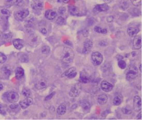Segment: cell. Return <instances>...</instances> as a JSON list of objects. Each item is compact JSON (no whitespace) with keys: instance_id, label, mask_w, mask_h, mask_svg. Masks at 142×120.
<instances>
[{"instance_id":"49","label":"cell","mask_w":142,"mask_h":120,"mask_svg":"<svg viewBox=\"0 0 142 120\" xmlns=\"http://www.w3.org/2000/svg\"><path fill=\"white\" fill-rule=\"evenodd\" d=\"M3 89V86L1 84H0V91H1Z\"/></svg>"},{"instance_id":"7","label":"cell","mask_w":142,"mask_h":120,"mask_svg":"<svg viewBox=\"0 0 142 120\" xmlns=\"http://www.w3.org/2000/svg\"><path fill=\"white\" fill-rule=\"evenodd\" d=\"M31 7L35 12L41 11L43 7V3L41 0H34L31 3Z\"/></svg>"},{"instance_id":"4","label":"cell","mask_w":142,"mask_h":120,"mask_svg":"<svg viewBox=\"0 0 142 120\" xmlns=\"http://www.w3.org/2000/svg\"><path fill=\"white\" fill-rule=\"evenodd\" d=\"M82 90V86L80 83H77L72 86L69 91V95L72 97H77L80 95Z\"/></svg>"},{"instance_id":"40","label":"cell","mask_w":142,"mask_h":120,"mask_svg":"<svg viewBox=\"0 0 142 120\" xmlns=\"http://www.w3.org/2000/svg\"><path fill=\"white\" fill-rule=\"evenodd\" d=\"M0 114H1L2 115L6 114L5 110H4V107L2 105H0Z\"/></svg>"},{"instance_id":"32","label":"cell","mask_w":142,"mask_h":120,"mask_svg":"<svg viewBox=\"0 0 142 120\" xmlns=\"http://www.w3.org/2000/svg\"><path fill=\"white\" fill-rule=\"evenodd\" d=\"M7 60V57L3 54L0 52V63L5 62Z\"/></svg>"},{"instance_id":"9","label":"cell","mask_w":142,"mask_h":120,"mask_svg":"<svg viewBox=\"0 0 142 120\" xmlns=\"http://www.w3.org/2000/svg\"><path fill=\"white\" fill-rule=\"evenodd\" d=\"M93 47V42L90 39H87L84 43L83 49V53L84 54H89L92 50Z\"/></svg>"},{"instance_id":"35","label":"cell","mask_w":142,"mask_h":120,"mask_svg":"<svg viewBox=\"0 0 142 120\" xmlns=\"http://www.w3.org/2000/svg\"><path fill=\"white\" fill-rule=\"evenodd\" d=\"M14 0H5V4L7 7H10L13 5Z\"/></svg>"},{"instance_id":"8","label":"cell","mask_w":142,"mask_h":120,"mask_svg":"<svg viewBox=\"0 0 142 120\" xmlns=\"http://www.w3.org/2000/svg\"><path fill=\"white\" fill-rule=\"evenodd\" d=\"M7 99L11 103L16 102L19 99V95L15 91H10L7 94Z\"/></svg>"},{"instance_id":"21","label":"cell","mask_w":142,"mask_h":120,"mask_svg":"<svg viewBox=\"0 0 142 120\" xmlns=\"http://www.w3.org/2000/svg\"><path fill=\"white\" fill-rule=\"evenodd\" d=\"M81 106L84 111H88L91 107V104L87 100H83L81 102Z\"/></svg>"},{"instance_id":"43","label":"cell","mask_w":142,"mask_h":120,"mask_svg":"<svg viewBox=\"0 0 142 120\" xmlns=\"http://www.w3.org/2000/svg\"><path fill=\"white\" fill-rule=\"evenodd\" d=\"M41 32L43 35H46L47 33V31L45 28H43V29L41 30Z\"/></svg>"},{"instance_id":"48","label":"cell","mask_w":142,"mask_h":120,"mask_svg":"<svg viewBox=\"0 0 142 120\" xmlns=\"http://www.w3.org/2000/svg\"><path fill=\"white\" fill-rule=\"evenodd\" d=\"M62 1H63V2H64L65 3H67L70 1V0H62Z\"/></svg>"},{"instance_id":"25","label":"cell","mask_w":142,"mask_h":120,"mask_svg":"<svg viewBox=\"0 0 142 120\" xmlns=\"http://www.w3.org/2000/svg\"><path fill=\"white\" fill-rule=\"evenodd\" d=\"M122 112L124 114L129 115V114H131L132 113L133 109H132V107L131 106H125L122 108Z\"/></svg>"},{"instance_id":"11","label":"cell","mask_w":142,"mask_h":120,"mask_svg":"<svg viewBox=\"0 0 142 120\" xmlns=\"http://www.w3.org/2000/svg\"><path fill=\"white\" fill-rule=\"evenodd\" d=\"M133 45L134 49L139 50L141 47V36H136L133 41Z\"/></svg>"},{"instance_id":"26","label":"cell","mask_w":142,"mask_h":120,"mask_svg":"<svg viewBox=\"0 0 142 120\" xmlns=\"http://www.w3.org/2000/svg\"><path fill=\"white\" fill-rule=\"evenodd\" d=\"M80 79L81 82L84 83H87L89 82V78L83 72L81 73L80 76Z\"/></svg>"},{"instance_id":"5","label":"cell","mask_w":142,"mask_h":120,"mask_svg":"<svg viewBox=\"0 0 142 120\" xmlns=\"http://www.w3.org/2000/svg\"><path fill=\"white\" fill-rule=\"evenodd\" d=\"M29 15V11L27 9H24L16 12L15 14V18L19 21H22L28 16Z\"/></svg>"},{"instance_id":"6","label":"cell","mask_w":142,"mask_h":120,"mask_svg":"<svg viewBox=\"0 0 142 120\" xmlns=\"http://www.w3.org/2000/svg\"><path fill=\"white\" fill-rule=\"evenodd\" d=\"M133 110L136 112H140L141 110V101L139 96H136L134 97Z\"/></svg>"},{"instance_id":"2","label":"cell","mask_w":142,"mask_h":120,"mask_svg":"<svg viewBox=\"0 0 142 120\" xmlns=\"http://www.w3.org/2000/svg\"><path fill=\"white\" fill-rule=\"evenodd\" d=\"M138 75V70L134 65H131L128 69L126 74V79L128 81L134 79Z\"/></svg>"},{"instance_id":"44","label":"cell","mask_w":142,"mask_h":120,"mask_svg":"<svg viewBox=\"0 0 142 120\" xmlns=\"http://www.w3.org/2000/svg\"><path fill=\"white\" fill-rule=\"evenodd\" d=\"M85 32H83V35H84V36H85V37H87V36H88V33H89V32H88V31H84Z\"/></svg>"},{"instance_id":"34","label":"cell","mask_w":142,"mask_h":120,"mask_svg":"<svg viewBox=\"0 0 142 120\" xmlns=\"http://www.w3.org/2000/svg\"><path fill=\"white\" fill-rule=\"evenodd\" d=\"M129 5H128V3L127 1H122V3H121V7L123 9V10H126L127 9V8L128 7Z\"/></svg>"},{"instance_id":"3","label":"cell","mask_w":142,"mask_h":120,"mask_svg":"<svg viewBox=\"0 0 142 120\" xmlns=\"http://www.w3.org/2000/svg\"><path fill=\"white\" fill-rule=\"evenodd\" d=\"M91 59L93 65L98 66L103 62V57L102 55L99 52H94L91 55Z\"/></svg>"},{"instance_id":"45","label":"cell","mask_w":142,"mask_h":120,"mask_svg":"<svg viewBox=\"0 0 142 120\" xmlns=\"http://www.w3.org/2000/svg\"><path fill=\"white\" fill-rule=\"evenodd\" d=\"M141 112L140 111L139 114L137 115V119H141Z\"/></svg>"},{"instance_id":"22","label":"cell","mask_w":142,"mask_h":120,"mask_svg":"<svg viewBox=\"0 0 142 120\" xmlns=\"http://www.w3.org/2000/svg\"><path fill=\"white\" fill-rule=\"evenodd\" d=\"M24 75V70L21 67H17L15 71V76L17 79H19L22 78Z\"/></svg>"},{"instance_id":"10","label":"cell","mask_w":142,"mask_h":120,"mask_svg":"<svg viewBox=\"0 0 142 120\" xmlns=\"http://www.w3.org/2000/svg\"><path fill=\"white\" fill-rule=\"evenodd\" d=\"M33 99L30 97H28L26 98H25L24 100H23V101L19 102V105H20L22 109H26L30 106L32 105L33 104Z\"/></svg>"},{"instance_id":"14","label":"cell","mask_w":142,"mask_h":120,"mask_svg":"<svg viewBox=\"0 0 142 120\" xmlns=\"http://www.w3.org/2000/svg\"><path fill=\"white\" fill-rule=\"evenodd\" d=\"M47 86V82L45 79H41L38 80L35 84V87L38 90L44 89Z\"/></svg>"},{"instance_id":"36","label":"cell","mask_w":142,"mask_h":120,"mask_svg":"<svg viewBox=\"0 0 142 120\" xmlns=\"http://www.w3.org/2000/svg\"><path fill=\"white\" fill-rule=\"evenodd\" d=\"M54 94H55V92H52L51 94H50L49 95H48L47 96H46V97L45 99V101H49V100H50L51 98H52L54 96Z\"/></svg>"},{"instance_id":"23","label":"cell","mask_w":142,"mask_h":120,"mask_svg":"<svg viewBox=\"0 0 142 120\" xmlns=\"http://www.w3.org/2000/svg\"><path fill=\"white\" fill-rule=\"evenodd\" d=\"M122 101H123V96L121 94H119L117 95L113 99V104L116 106L120 105Z\"/></svg>"},{"instance_id":"50","label":"cell","mask_w":142,"mask_h":120,"mask_svg":"<svg viewBox=\"0 0 142 120\" xmlns=\"http://www.w3.org/2000/svg\"><path fill=\"white\" fill-rule=\"evenodd\" d=\"M139 67V71L141 72V63H140Z\"/></svg>"},{"instance_id":"27","label":"cell","mask_w":142,"mask_h":120,"mask_svg":"<svg viewBox=\"0 0 142 120\" xmlns=\"http://www.w3.org/2000/svg\"><path fill=\"white\" fill-rule=\"evenodd\" d=\"M94 31L97 33L102 34H105L107 33V30L105 29H102L101 27L98 26H96L94 27Z\"/></svg>"},{"instance_id":"46","label":"cell","mask_w":142,"mask_h":120,"mask_svg":"<svg viewBox=\"0 0 142 120\" xmlns=\"http://www.w3.org/2000/svg\"><path fill=\"white\" fill-rule=\"evenodd\" d=\"M103 1L105 3L107 4V3H109L113 1V0H103Z\"/></svg>"},{"instance_id":"1","label":"cell","mask_w":142,"mask_h":120,"mask_svg":"<svg viewBox=\"0 0 142 120\" xmlns=\"http://www.w3.org/2000/svg\"><path fill=\"white\" fill-rule=\"evenodd\" d=\"M74 57V54L73 51L69 47H65L61 56L62 62L65 64H69L73 62Z\"/></svg>"},{"instance_id":"13","label":"cell","mask_w":142,"mask_h":120,"mask_svg":"<svg viewBox=\"0 0 142 120\" xmlns=\"http://www.w3.org/2000/svg\"><path fill=\"white\" fill-rule=\"evenodd\" d=\"M101 86L102 90L104 92H106L112 91L113 88V86L111 83L106 81H102Z\"/></svg>"},{"instance_id":"19","label":"cell","mask_w":142,"mask_h":120,"mask_svg":"<svg viewBox=\"0 0 142 120\" xmlns=\"http://www.w3.org/2000/svg\"><path fill=\"white\" fill-rule=\"evenodd\" d=\"M139 30L138 28L133 27H129L127 30L128 34L129 35V36L131 37H135L136 36H137L138 33L139 32Z\"/></svg>"},{"instance_id":"31","label":"cell","mask_w":142,"mask_h":120,"mask_svg":"<svg viewBox=\"0 0 142 120\" xmlns=\"http://www.w3.org/2000/svg\"><path fill=\"white\" fill-rule=\"evenodd\" d=\"M22 94L24 96L28 97H30V96L31 95V92L30 90L27 89H24L22 90Z\"/></svg>"},{"instance_id":"38","label":"cell","mask_w":142,"mask_h":120,"mask_svg":"<svg viewBox=\"0 0 142 120\" xmlns=\"http://www.w3.org/2000/svg\"><path fill=\"white\" fill-rule=\"evenodd\" d=\"M1 12L5 15H7V16H10V12L6 9H3L1 11Z\"/></svg>"},{"instance_id":"28","label":"cell","mask_w":142,"mask_h":120,"mask_svg":"<svg viewBox=\"0 0 142 120\" xmlns=\"http://www.w3.org/2000/svg\"><path fill=\"white\" fill-rule=\"evenodd\" d=\"M56 22L58 25H63L66 23V19L63 17L60 16L57 18Z\"/></svg>"},{"instance_id":"37","label":"cell","mask_w":142,"mask_h":120,"mask_svg":"<svg viewBox=\"0 0 142 120\" xmlns=\"http://www.w3.org/2000/svg\"><path fill=\"white\" fill-rule=\"evenodd\" d=\"M58 13L60 14H63L65 12H66V7H61L59 8V9H58Z\"/></svg>"},{"instance_id":"20","label":"cell","mask_w":142,"mask_h":120,"mask_svg":"<svg viewBox=\"0 0 142 120\" xmlns=\"http://www.w3.org/2000/svg\"><path fill=\"white\" fill-rule=\"evenodd\" d=\"M66 110H67L66 105L64 103H62L58 107L56 111L58 115L62 116L65 114V113L66 112Z\"/></svg>"},{"instance_id":"47","label":"cell","mask_w":142,"mask_h":120,"mask_svg":"<svg viewBox=\"0 0 142 120\" xmlns=\"http://www.w3.org/2000/svg\"><path fill=\"white\" fill-rule=\"evenodd\" d=\"M117 56L119 57V58H117V59L118 60V61H120V60H122V59H123V57H122L121 55H118Z\"/></svg>"},{"instance_id":"17","label":"cell","mask_w":142,"mask_h":120,"mask_svg":"<svg viewBox=\"0 0 142 120\" xmlns=\"http://www.w3.org/2000/svg\"><path fill=\"white\" fill-rule=\"evenodd\" d=\"M108 96L105 94H101L98 96L97 101L101 105H104L108 101Z\"/></svg>"},{"instance_id":"15","label":"cell","mask_w":142,"mask_h":120,"mask_svg":"<svg viewBox=\"0 0 142 120\" xmlns=\"http://www.w3.org/2000/svg\"><path fill=\"white\" fill-rule=\"evenodd\" d=\"M57 14L52 10H48L45 12V17L49 20H52L57 17Z\"/></svg>"},{"instance_id":"39","label":"cell","mask_w":142,"mask_h":120,"mask_svg":"<svg viewBox=\"0 0 142 120\" xmlns=\"http://www.w3.org/2000/svg\"><path fill=\"white\" fill-rule=\"evenodd\" d=\"M10 109H11V110H16V109H17V108L18 107V105H17V104H15V103H13V104H12V105H10Z\"/></svg>"},{"instance_id":"42","label":"cell","mask_w":142,"mask_h":120,"mask_svg":"<svg viewBox=\"0 0 142 120\" xmlns=\"http://www.w3.org/2000/svg\"><path fill=\"white\" fill-rule=\"evenodd\" d=\"M23 3L22 0H17L16 1V4L18 6H22Z\"/></svg>"},{"instance_id":"29","label":"cell","mask_w":142,"mask_h":120,"mask_svg":"<svg viewBox=\"0 0 142 120\" xmlns=\"http://www.w3.org/2000/svg\"><path fill=\"white\" fill-rule=\"evenodd\" d=\"M50 47L48 46H44L42 47V52L44 54H48L50 52Z\"/></svg>"},{"instance_id":"12","label":"cell","mask_w":142,"mask_h":120,"mask_svg":"<svg viewBox=\"0 0 142 120\" xmlns=\"http://www.w3.org/2000/svg\"><path fill=\"white\" fill-rule=\"evenodd\" d=\"M77 71L76 69L74 67H72L69 69L67 71H66L64 73L63 75L69 78H73L76 76Z\"/></svg>"},{"instance_id":"33","label":"cell","mask_w":142,"mask_h":120,"mask_svg":"<svg viewBox=\"0 0 142 120\" xmlns=\"http://www.w3.org/2000/svg\"><path fill=\"white\" fill-rule=\"evenodd\" d=\"M131 1L133 5L138 7L140 6L141 0H131Z\"/></svg>"},{"instance_id":"18","label":"cell","mask_w":142,"mask_h":120,"mask_svg":"<svg viewBox=\"0 0 142 120\" xmlns=\"http://www.w3.org/2000/svg\"><path fill=\"white\" fill-rule=\"evenodd\" d=\"M94 9L98 12H105L109 10V6L106 3L98 4L96 6Z\"/></svg>"},{"instance_id":"30","label":"cell","mask_w":142,"mask_h":120,"mask_svg":"<svg viewBox=\"0 0 142 120\" xmlns=\"http://www.w3.org/2000/svg\"><path fill=\"white\" fill-rule=\"evenodd\" d=\"M118 66H119V68H120L121 69H124L126 67V66H127V64H126L125 62L122 59L118 61Z\"/></svg>"},{"instance_id":"41","label":"cell","mask_w":142,"mask_h":120,"mask_svg":"<svg viewBox=\"0 0 142 120\" xmlns=\"http://www.w3.org/2000/svg\"><path fill=\"white\" fill-rule=\"evenodd\" d=\"M113 20V17L112 16H108L107 18H106V21H107L108 22L110 23L112 22Z\"/></svg>"},{"instance_id":"24","label":"cell","mask_w":142,"mask_h":120,"mask_svg":"<svg viewBox=\"0 0 142 120\" xmlns=\"http://www.w3.org/2000/svg\"><path fill=\"white\" fill-rule=\"evenodd\" d=\"M69 11L72 15H77L79 12H80V11L78 8L74 6H69Z\"/></svg>"},{"instance_id":"16","label":"cell","mask_w":142,"mask_h":120,"mask_svg":"<svg viewBox=\"0 0 142 120\" xmlns=\"http://www.w3.org/2000/svg\"><path fill=\"white\" fill-rule=\"evenodd\" d=\"M13 46L17 50H21L24 46V42L22 39L19 38H16L13 40Z\"/></svg>"}]
</instances>
